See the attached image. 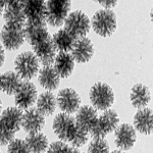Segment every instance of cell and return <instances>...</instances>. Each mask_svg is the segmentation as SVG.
<instances>
[{
	"label": "cell",
	"instance_id": "cell-1",
	"mask_svg": "<svg viewBox=\"0 0 153 153\" xmlns=\"http://www.w3.org/2000/svg\"><path fill=\"white\" fill-rule=\"evenodd\" d=\"M53 131L60 140L70 143L71 147H81L88 142L89 133L79 128L71 114L59 113L53 120Z\"/></svg>",
	"mask_w": 153,
	"mask_h": 153
},
{
	"label": "cell",
	"instance_id": "cell-2",
	"mask_svg": "<svg viewBox=\"0 0 153 153\" xmlns=\"http://www.w3.org/2000/svg\"><path fill=\"white\" fill-rule=\"evenodd\" d=\"M71 7L68 0H51L46 2V23L52 27H60L65 24Z\"/></svg>",
	"mask_w": 153,
	"mask_h": 153
},
{
	"label": "cell",
	"instance_id": "cell-3",
	"mask_svg": "<svg viewBox=\"0 0 153 153\" xmlns=\"http://www.w3.org/2000/svg\"><path fill=\"white\" fill-rule=\"evenodd\" d=\"M91 23L96 34L108 37L112 35L117 29V16L110 9H101L93 16Z\"/></svg>",
	"mask_w": 153,
	"mask_h": 153
},
{
	"label": "cell",
	"instance_id": "cell-4",
	"mask_svg": "<svg viewBox=\"0 0 153 153\" xmlns=\"http://www.w3.org/2000/svg\"><path fill=\"white\" fill-rule=\"evenodd\" d=\"M89 97L96 110H107L114 102L112 89L105 83H96L91 88Z\"/></svg>",
	"mask_w": 153,
	"mask_h": 153
},
{
	"label": "cell",
	"instance_id": "cell-5",
	"mask_svg": "<svg viewBox=\"0 0 153 153\" xmlns=\"http://www.w3.org/2000/svg\"><path fill=\"white\" fill-rule=\"evenodd\" d=\"M14 66H16V74L24 80H31L34 76H37L39 71V62L37 56L34 52L21 53L14 60Z\"/></svg>",
	"mask_w": 153,
	"mask_h": 153
},
{
	"label": "cell",
	"instance_id": "cell-6",
	"mask_svg": "<svg viewBox=\"0 0 153 153\" xmlns=\"http://www.w3.org/2000/svg\"><path fill=\"white\" fill-rule=\"evenodd\" d=\"M118 123H120V118L115 110H104V112L98 117L95 126L90 131V135L92 136L93 139L104 138L106 135L117 129Z\"/></svg>",
	"mask_w": 153,
	"mask_h": 153
},
{
	"label": "cell",
	"instance_id": "cell-7",
	"mask_svg": "<svg viewBox=\"0 0 153 153\" xmlns=\"http://www.w3.org/2000/svg\"><path fill=\"white\" fill-rule=\"evenodd\" d=\"M65 30L75 38H83L90 31V19L84 12L76 10L68 16Z\"/></svg>",
	"mask_w": 153,
	"mask_h": 153
},
{
	"label": "cell",
	"instance_id": "cell-8",
	"mask_svg": "<svg viewBox=\"0 0 153 153\" xmlns=\"http://www.w3.org/2000/svg\"><path fill=\"white\" fill-rule=\"evenodd\" d=\"M26 26H46V1H23Z\"/></svg>",
	"mask_w": 153,
	"mask_h": 153
},
{
	"label": "cell",
	"instance_id": "cell-9",
	"mask_svg": "<svg viewBox=\"0 0 153 153\" xmlns=\"http://www.w3.org/2000/svg\"><path fill=\"white\" fill-rule=\"evenodd\" d=\"M5 26L16 29H25L26 16L23 8V1H7L3 10Z\"/></svg>",
	"mask_w": 153,
	"mask_h": 153
},
{
	"label": "cell",
	"instance_id": "cell-10",
	"mask_svg": "<svg viewBox=\"0 0 153 153\" xmlns=\"http://www.w3.org/2000/svg\"><path fill=\"white\" fill-rule=\"evenodd\" d=\"M56 101L61 111L66 114L76 112L81 105L80 96L71 88H65L59 91Z\"/></svg>",
	"mask_w": 153,
	"mask_h": 153
},
{
	"label": "cell",
	"instance_id": "cell-11",
	"mask_svg": "<svg viewBox=\"0 0 153 153\" xmlns=\"http://www.w3.org/2000/svg\"><path fill=\"white\" fill-rule=\"evenodd\" d=\"M37 89L30 81H23L21 88L16 94V104L19 109H29L37 100Z\"/></svg>",
	"mask_w": 153,
	"mask_h": 153
},
{
	"label": "cell",
	"instance_id": "cell-12",
	"mask_svg": "<svg viewBox=\"0 0 153 153\" xmlns=\"http://www.w3.org/2000/svg\"><path fill=\"white\" fill-rule=\"evenodd\" d=\"M45 125V117L37 108L31 107L23 113L22 127L28 134L40 133Z\"/></svg>",
	"mask_w": 153,
	"mask_h": 153
},
{
	"label": "cell",
	"instance_id": "cell-13",
	"mask_svg": "<svg viewBox=\"0 0 153 153\" xmlns=\"http://www.w3.org/2000/svg\"><path fill=\"white\" fill-rule=\"evenodd\" d=\"M1 41L7 50H16L25 42L24 29L4 26L1 31Z\"/></svg>",
	"mask_w": 153,
	"mask_h": 153
},
{
	"label": "cell",
	"instance_id": "cell-14",
	"mask_svg": "<svg viewBox=\"0 0 153 153\" xmlns=\"http://www.w3.org/2000/svg\"><path fill=\"white\" fill-rule=\"evenodd\" d=\"M137 135L134 128L129 124H123L115 129L114 141L118 148L122 150H130L134 146Z\"/></svg>",
	"mask_w": 153,
	"mask_h": 153
},
{
	"label": "cell",
	"instance_id": "cell-15",
	"mask_svg": "<svg viewBox=\"0 0 153 153\" xmlns=\"http://www.w3.org/2000/svg\"><path fill=\"white\" fill-rule=\"evenodd\" d=\"M32 47L39 62L42 63L44 66L51 65L54 62V59L56 57V50L54 48L52 38L42 41Z\"/></svg>",
	"mask_w": 153,
	"mask_h": 153
},
{
	"label": "cell",
	"instance_id": "cell-16",
	"mask_svg": "<svg viewBox=\"0 0 153 153\" xmlns=\"http://www.w3.org/2000/svg\"><path fill=\"white\" fill-rule=\"evenodd\" d=\"M75 120L79 128L86 131L87 133H90V131L92 130L98 120L97 110L93 106H82L76 111Z\"/></svg>",
	"mask_w": 153,
	"mask_h": 153
},
{
	"label": "cell",
	"instance_id": "cell-17",
	"mask_svg": "<svg viewBox=\"0 0 153 153\" xmlns=\"http://www.w3.org/2000/svg\"><path fill=\"white\" fill-rule=\"evenodd\" d=\"M93 54H94V47H93L92 42L90 39L83 37L76 40L71 55L76 62L84 63L90 60Z\"/></svg>",
	"mask_w": 153,
	"mask_h": 153
},
{
	"label": "cell",
	"instance_id": "cell-18",
	"mask_svg": "<svg viewBox=\"0 0 153 153\" xmlns=\"http://www.w3.org/2000/svg\"><path fill=\"white\" fill-rule=\"evenodd\" d=\"M0 120L5 126L7 130L16 134L22 127L23 112L18 107H8L1 113Z\"/></svg>",
	"mask_w": 153,
	"mask_h": 153
},
{
	"label": "cell",
	"instance_id": "cell-19",
	"mask_svg": "<svg viewBox=\"0 0 153 153\" xmlns=\"http://www.w3.org/2000/svg\"><path fill=\"white\" fill-rule=\"evenodd\" d=\"M53 68L57 73L59 78H68L73 73L75 68V60L70 53L59 52L54 59Z\"/></svg>",
	"mask_w": 153,
	"mask_h": 153
},
{
	"label": "cell",
	"instance_id": "cell-20",
	"mask_svg": "<svg viewBox=\"0 0 153 153\" xmlns=\"http://www.w3.org/2000/svg\"><path fill=\"white\" fill-rule=\"evenodd\" d=\"M76 40L78 39L75 38L73 35H71L70 33H68L65 29L59 30L52 37L54 48H55L56 51H59V52L68 53V51H71Z\"/></svg>",
	"mask_w": 153,
	"mask_h": 153
},
{
	"label": "cell",
	"instance_id": "cell-21",
	"mask_svg": "<svg viewBox=\"0 0 153 153\" xmlns=\"http://www.w3.org/2000/svg\"><path fill=\"white\" fill-rule=\"evenodd\" d=\"M23 80L16 71H8L6 73L1 75V80H0V86H1V91L8 95H16L19 89L21 88Z\"/></svg>",
	"mask_w": 153,
	"mask_h": 153
},
{
	"label": "cell",
	"instance_id": "cell-22",
	"mask_svg": "<svg viewBox=\"0 0 153 153\" xmlns=\"http://www.w3.org/2000/svg\"><path fill=\"white\" fill-rule=\"evenodd\" d=\"M39 83L46 90L53 91L58 88L60 84V78L53 68V66H44L39 71Z\"/></svg>",
	"mask_w": 153,
	"mask_h": 153
},
{
	"label": "cell",
	"instance_id": "cell-23",
	"mask_svg": "<svg viewBox=\"0 0 153 153\" xmlns=\"http://www.w3.org/2000/svg\"><path fill=\"white\" fill-rule=\"evenodd\" d=\"M25 40L29 44L35 46L40 42L51 38L46 26H26L24 29Z\"/></svg>",
	"mask_w": 153,
	"mask_h": 153
},
{
	"label": "cell",
	"instance_id": "cell-24",
	"mask_svg": "<svg viewBox=\"0 0 153 153\" xmlns=\"http://www.w3.org/2000/svg\"><path fill=\"white\" fill-rule=\"evenodd\" d=\"M135 129L140 133L149 135L152 132L153 122H152V110L149 108H143L135 114L134 117Z\"/></svg>",
	"mask_w": 153,
	"mask_h": 153
},
{
	"label": "cell",
	"instance_id": "cell-25",
	"mask_svg": "<svg viewBox=\"0 0 153 153\" xmlns=\"http://www.w3.org/2000/svg\"><path fill=\"white\" fill-rule=\"evenodd\" d=\"M131 101L135 108L143 109L150 101V92L145 85L137 84L131 91Z\"/></svg>",
	"mask_w": 153,
	"mask_h": 153
},
{
	"label": "cell",
	"instance_id": "cell-26",
	"mask_svg": "<svg viewBox=\"0 0 153 153\" xmlns=\"http://www.w3.org/2000/svg\"><path fill=\"white\" fill-rule=\"evenodd\" d=\"M30 153H44L49 147L48 139L42 133L29 134L25 140Z\"/></svg>",
	"mask_w": 153,
	"mask_h": 153
},
{
	"label": "cell",
	"instance_id": "cell-27",
	"mask_svg": "<svg viewBox=\"0 0 153 153\" xmlns=\"http://www.w3.org/2000/svg\"><path fill=\"white\" fill-rule=\"evenodd\" d=\"M56 105H57L56 97L50 91L42 93L38 97V99H37V109L44 117L52 114L56 109Z\"/></svg>",
	"mask_w": 153,
	"mask_h": 153
},
{
	"label": "cell",
	"instance_id": "cell-28",
	"mask_svg": "<svg viewBox=\"0 0 153 153\" xmlns=\"http://www.w3.org/2000/svg\"><path fill=\"white\" fill-rule=\"evenodd\" d=\"M88 153H109V145L104 138L93 139L88 147Z\"/></svg>",
	"mask_w": 153,
	"mask_h": 153
},
{
	"label": "cell",
	"instance_id": "cell-29",
	"mask_svg": "<svg viewBox=\"0 0 153 153\" xmlns=\"http://www.w3.org/2000/svg\"><path fill=\"white\" fill-rule=\"evenodd\" d=\"M75 148L68 145L65 142L55 141L48 147L47 153H74Z\"/></svg>",
	"mask_w": 153,
	"mask_h": 153
},
{
	"label": "cell",
	"instance_id": "cell-30",
	"mask_svg": "<svg viewBox=\"0 0 153 153\" xmlns=\"http://www.w3.org/2000/svg\"><path fill=\"white\" fill-rule=\"evenodd\" d=\"M8 153H30L29 148L27 146L25 140L22 139H13L8 144Z\"/></svg>",
	"mask_w": 153,
	"mask_h": 153
},
{
	"label": "cell",
	"instance_id": "cell-31",
	"mask_svg": "<svg viewBox=\"0 0 153 153\" xmlns=\"http://www.w3.org/2000/svg\"><path fill=\"white\" fill-rule=\"evenodd\" d=\"M14 135L16 134L7 130L5 126L0 120V145L9 144L14 139Z\"/></svg>",
	"mask_w": 153,
	"mask_h": 153
},
{
	"label": "cell",
	"instance_id": "cell-32",
	"mask_svg": "<svg viewBox=\"0 0 153 153\" xmlns=\"http://www.w3.org/2000/svg\"><path fill=\"white\" fill-rule=\"evenodd\" d=\"M99 4H101L102 6H104L106 9H109L111 7H114L117 4V1H99Z\"/></svg>",
	"mask_w": 153,
	"mask_h": 153
},
{
	"label": "cell",
	"instance_id": "cell-33",
	"mask_svg": "<svg viewBox=\"0 0 153 153\" xmlns=\"http://www.w3.org/2000/svg\"><path fill=\"white\" fill-rule=\"evenodd\" d=\"M4 62V50H3V47L0 45V68L2 66Z\"/></svg>",
	"mask_w": 153,
	"mask_h": 153
},
{
	"label": "cell",
	"instance_id": "cell-34",
	"mask_svg": "<svg viewBox=\"0 0 153 153\" xmlns=\"http://www.w3.org/2000/svg\"><path fill=\"white\" fill-rule=\"evenodd\" d=\"M5 1H0V16L2 14V12L4 10V7H5Z\"/></svg>",
	"mask_w": 153,
	"mask_h": 153
},
{
	"label": "cell",
	"instance_id": "cell-35",
	"mask_svg": "<svg viewBox=\"0 0 153 153\" xmlns=\"http://www.w3.org/2000/svg\"><path fill=\"white\" fill-rule=\"evenodd\" d=\"M111 153H124L123 151H118V150H114L113 152H111Z\"/></svg>",
	"mask_w": 153,
	"mask_h": 153
},
{
	"label": "cell",
	"instance_id": "cell-36",
	"mask_svg": "<svg viewBox=\"0 0 153 153\" xmlns=\"http://www.w3.org/2000/svg\"><path fill=\"white\" fill-rule=\"evenodd\" d=\"M74 153H82V152H80V151H79V150L75 149V151H74Z\"/></svg>",
	"mask_w": 153,
	"mask_h": 153
},
{
	"label": "cell",
	"instance_id": "cell-37",
	"mask_svg": "<svg viewBox=\"0 0 153 153\" xmlns=\"http://www.w3.org/2000/svg\"><path fill=\"white\" fill-rule=\"evenodd\" d=\"M0 80H1V74H0ZM0 92H1V86H0Z\"/></svg>",
	"mask_w": 153,
	"mask_h": 153
},
{
	"label": "cell",
	"instance_id": "cell-38",
	"mask_svg": "<svg viewBox=\"0 0 153 153\" xmlns=\"http://www.w3.org/2000/svg\"><path fill=\"white\" fill-rule=\"evenodd\" d=\"M0 111H1V100H0Z\"/></svg>",
	"mask_w": 153,
	"mask_h": 153
}]
</instances>
